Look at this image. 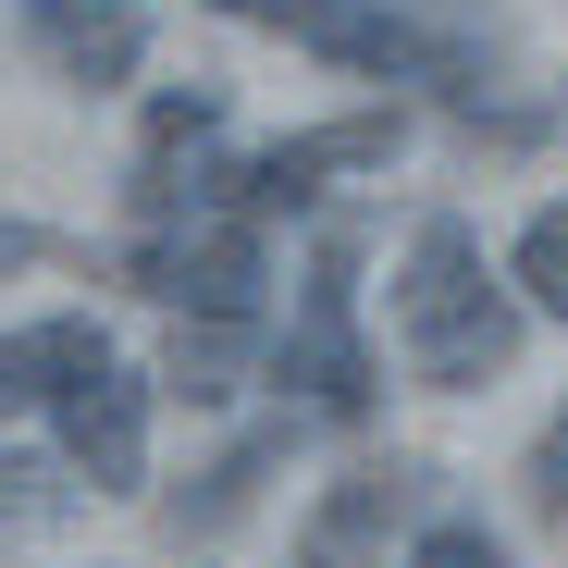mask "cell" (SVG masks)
<instances>
[{"mask_svg": "<svg viewBox=\"0 0 568 568\" xmlns=\"http://www.w3.org/2000/svg\"><path fill=\"white\" fill-rule=\"evenodd\" d=\"M26 260H50V235H26V223H0V272H26Z\"/></svg>", "mask_w": 568, "mask_h": 568, "instance_id": "cell-16", "label": "cell"}, {"mask_svg": "<svg viewBox=\"0 0 568 568\" xmlns=\"http://www.w3.org/2000/svg\"><path fill=\"white\" fill-rule=\"evenodd\" d=\"M26 38H38V62H50L62 87H124V74H136V50H149L124 0H38Z\"/></svg>", "mask_w": 568, "mask_h": 568, "instance_id": "cell-8", "label": "cell"}, {"mask_svg": "<svg viewBox=\"0 0 568 568\" xmlns=\"http://www.w3.org/2000/svg\"><path fill=\"white\" fill-rule=\"evenodd\" d=\"M272 457H284V433H247V445H223V457L199 469V495H173V531H223V519H247V495L272 483Z\"/></svg>", "mask_w": 568, "mask_h": 568, "instance_id": "cell-10", "label": "cell"}, {"mask_svg": "<svg viewBox=\"0 0 568 568\" xmlns=\"http://www.w3.org/2000/svg\"><path fill=\"white\" fill-rule=\"evenodd\" d=\"M62 457H74L87 495H136L149 483V384H136L124 358L100 371V384L62 396Z\"/></svg>", "mask_w": 568, "mask_h": 568, "instance_id": "cell-6", "label": "cell"}, {"mask_svg": "<svg viewBox=\"0 0 568 568\" xmlns=\"http://www.w3.org/2000/svg\"><path fill=\"white\" fill-rule=\"evenodd\" d=\"M519 483H531V507H544V519H568V408H556V420L531 433V457H519Z\"/></svg>", "mask_w": 568, "mask_h": 568, "instance_id": "cell-13", "label": "cell"}, {"mask_svg": "<svg viewBox=\"0 0 568 568\" xmlns=\"http://www.w3.org/2000/svg\"><path fill=\"white\" fill-rule=\"evenodd\" d=\"M420 507V469L408 457H358L346 483L297 519V568H384V531Z\"/></svg>", "mask_w": 568, "mask_h": 568, "instance_id": "cell-5", "label": "cell"}, {"mask_svg": "<svg viewBox=\"0 0 568 568\" xmlns=\"http://www.w3.org/2000/svg\"><path fill=\"white\" fill-rule=\"evenodd\" d=\"M346 272H358V247L322 235L310 297H297V322H284V346H272V384H297V408H322V420H371L384 408V358H371V334H358Z\"/></svg>", "mask_w": 568, "mask_h": 568, "instance_id": "cell-3", "label": "cell"}, {"mask_svg": "<svg viewBox=\"0 0 568 568\" xmlns=\"http://www.w3.org/2000/svg\"><path fill=\"white\" fill-rule=\"evenodd\" d=\"M100 371H112V334L100 322H13V334H0V408H62L74 384H100Z\"/></svg>", "mask_w": 568, "mask_h": 568, "instance_id": "cell-7", "label": "cell"}, {"mask_svg": "<svg viewBox=\"0 0 568 568\" xmlns=\"http://www.w3.org/2000/svg\"><path fill=\"white\" fill-rule=\"evenodd\" d=\"M408 568H507V544H495L483 519H433V531L408 544Z\"/></svg>", "mask_w": 568, "mask_h": 568, "instance_id": "cell-12", "label": "cell"}, {"mask_svg": "<svg viewBox=\"0 0 568 568\" xmlns=\"http://www.w3.org/2000/svg\"><path fill=\"white\" fill-rule=\"evenodd\" d=\"M247 371H260V322H173V346H161V384L185 408L247 396Z\"/></svg>", "mask_w": 568, "mask_h": 568, "instance_id": "cell-9", "label": "cell"}, {"mask_svg": "<svg viewBox=\"0 0 568 568\" xmlns=\"http://www.w3.org/2000/svg\"><path fill=\"white\" fill-rule=\"evenodd\" d=\"M26 507H38V469H26L13 445H0V519H26Z\"/></svg>", "mask_w": 568, "mask_h": 568, "instance_id": "cell-15", "label": "cell"}, {"mask_svg": "<svg viewBox=\"0 0 568 568\" xmlns=\"http://www.w3.org/2000/svg\"><path fill=\"white\" fill-rule=\"evenodd\" d=\"M396 346L433 396H483L495 371L519 358V297L483 272V235H469L457 211H433L396 260Z\"/></svg>", "mask_w": 568, "mask_h": 568, "instance_id": "cell-1", "label": "cell"}, {"mask_svg": "<svg viewBox=\"0 0 568 568\" xmlns=\"http://www.w3.org/2000/svg\"><path fill=\"white\" fill-rule=\"evenodd\" d=\"M124 284L161 297L173 322H260V223L247 211H211V199L149 211L124 235Z\"/></svg>", "mask_w": 568, "mask_h": 568, "instance_id": "cell-2", "label": "cell"}, {"mask_svg": "<svg viewBox=\"0 0 568 568\" xmlns=\"http://www.w3.org/2000/svg\"><path fill=\"white\" fill-rule=\"evenodd\" d=\"M211 13H223V26H272V38H297L322 0H211Z\"/></svg>", "mask_w": 568, "mask_h": 568, "instance_id": "cell-14", "label": "cell"}, {"mask_svg": "<svg viewBox=\"0 0 568 568\" xmlns=\"http://www.w3.org/2000/svg\"><path fill=\"white\" fill-rule=\"evenodd\" d=\"M507 284H519V310L568 322V199H544V211L519 223V247H507Z\"/></svg>", "mask_w": 568, "mask_h": 568, "instance_id": "cell-11", "label": "cell"}, {"mask_svg": "<svg viewBox=\"0 0 568 568\" xmlns=\"http://www.w3.org/2000/svg\"><path fill=\"white\" fill-rule=\"evenodd\" d=\"M396 112H346V124H297V136H272L247 173H235V211L247 223H272V211H297V199H322V185H346V173H384L396 161Z\"/></svg>", "mask_w": 568, "mask_h": 568, "instance_id": "cell-4", "label": "cell"}]
</instances>
